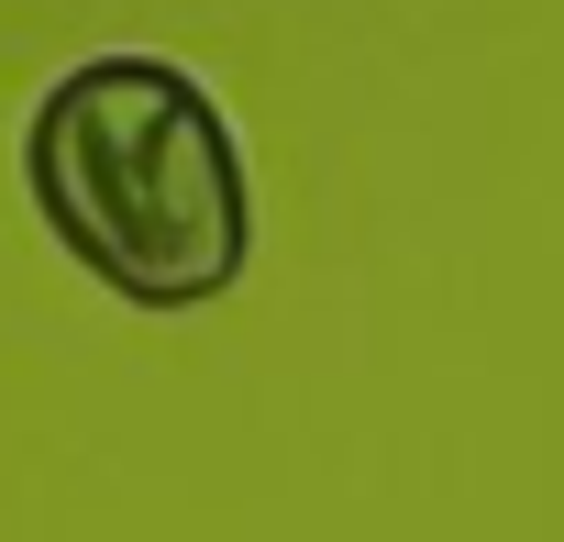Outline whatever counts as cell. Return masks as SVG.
I'll return each instance as SVG.
<instances>
[{"mask_svg": "<svg viewBox=\"0 0 564 542\" xmlns=\"http://www.w3.org/2000/svg\"><path fill=\"white\" fill-rule=\"evenodd\" d=\"M45 232L133 311H199L254 254V188L221 100L166 56H78L23 122Z\"/></svg>", "mask_w": 564, "mask_h": 542, "instance_id": "obj_1", "label": "cell"}]
</instances>
